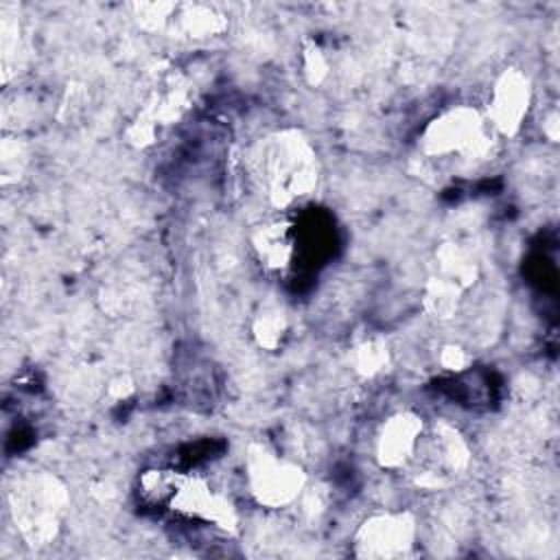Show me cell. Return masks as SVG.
<instances>
[{
  "mask_svg": "<svg viewBox=\"0 0 560 560\" xmlns=\"http://www.w3.org/2000/svg\"><path fill=\"white\" fill-rule=\"evenodd\" d=\"M435 273L453 280L457 287L464 291L470 289L479 280V265L470 256V252L455 243V241H444L435 249Z\"/></svg>",
  "mask_w": 560,
  "mask_h": 560,
  "instance_id": "4fadbf2b",
  "label": "cell"
},
{
  "mask_svg": "<svg viewBox=\"0 0 560 560\" xmlns=\"http://www.w3.org/2000/svg\"><path fill=\"white\" fill-rule=\"evenodd\" d=\"M252 247L262 267L282 271L295 256V228L287 219H273L258 225L252 234Z\"/></svg>",
  "mask_w": 560,
  "mask_h": 560,
  "instance_id": "30bf717a",
  "label": "cell"
},
{
  "mask_svg": "<svg viewBox=\"0 0 560 560\" xmlns=\"http://www.w3.org/2000/svg\"><path fill=\"white\" fill-rule=\"evenodd\" d=\"M133 22L144 33H168L173 24V15L177 11V2L166 0H151V2H136L131 4Z\"/></svg>",
  "mask_w": 560,
  "mask_h": 560,
  "instance_id": "ac0fdd59",
  "label": "cell"
},
{
  "mask_svg": "<svg viewBox=\"0 0 560 560\" xmlns=\"http://www.w3.org/2000/svg\"><path fill=\"white\" fill-rule=\"evenodd\" d=\"M136 394V378L129 372H118L107 381L105 396L112 402H125Z\"/></svg>",
  "mask_w": 560,
  "mask_h": 560,
  "instance_id": "603a6c76",
  "label": "cell"
},
{
  "mask_svg": "<svg viewBox=\"0 0 560 560\" xmlns=\"http://www.w3.org/2000/svg\"><path fill=\"white\" fill-rule=\"evenodd\" d=\"M418 525L411 512H381L368 516L354 532L352 551L357 558L394 560L411 551Z\"/></svg>",
  "mask_w": 560,
  "mask_h": 560,
  "instance_id": "8992f818",
  "label": "cell"
},
{
  "mask_svg": "<svg viewBox=\"0 0 560 560\" xmlns=\"http://www.w3.org/2000/svg\"><path fill=\"white\" fill-rule=\"evenodd\" d=\"M532 105V81L521 68H505L490 92L488 101V122L494 133L514 138Z\"/></svg>",
  "mask_w": 560,
  "mask_h": 560,
  "instance_id": "52a82bcc",
  "label": "cell"
},
{
  "mask_svg": "<svg viewBox=\"0 0 560 560\" xmlns=\"http://www.w3.org/2000/svg\"><path fill=\"white\" fill-rule=\"evenodd\" d=\"M225 28H228V18L217 7L201 4V2H192V4L177 2V11L173 15V24L168 33L199 42V39H210L221 35Z\"/></svg>",
  "mask_w": 560,
  "mask_h": 560,
  "instance_id": "7c38bea8",
  "label": "cell"
},
{
  "mask_svg": "<svg viewBox=\"0 0 560 560\" xmlns=\"http://www.w3.org/2000/svg\"><path fill=\"white\" fill-rule=\"evenodd\" d=\"M24 160L26 158H24V151H22L20 142L18 140H4V144H2V175H4V182L20 177Z\"/></svg>",
  "mask_w": 560,
  "mask_h": 560,
  "instance_id": "7402d4cb",
  "label": "cell"
},
{
  "mask_svg": "<svg viewBox=\"0 0 560 560\" xmlns=\"http://www.w3.org/2000/svg\"><path fill=\"white\" fill-rule=\"evenodd\" d=\"M258 168L267 197L276 208H289L317 186L319 166L308 138L298 129H282L262 140Z\"/></svg>",
  "mask_w": 560,
  "mask_h": 560,
  "instance_id": "6da1fadb",
  "label": "cell"
},
{
  "mask_svg": "<svg viewBox=\"0 0 560 560\" xmlns=\"http://www.w3.org/2000/svg\"><path fill=\"white\" fill-rule=\"evenodd\" d=\"M492 127L479 109L455 105L438 114L422 129L418 144L427 158L459 155L464 160H481L492 149Z\"/></svg>",
  "mask_w": 560,
  "mask_h": 560,
  "instance_id": "3957f363",
  "label": "cell"
},
{
  "mask_svg": "<svg viewBox=\"0 0 560 560\" xmlns=\"http://www.w3.org/2000/svg\"><path fill=\"white\" fill-rule=\"evenodd\" d=\"M542 133L547 136V140L558 142V138H560V116H558V112L547 114V118L542 122Z\"/></svg>",
  "mask_w": 560,
  "mask_h": 560,
  "instance_id": "cb8c5ba5",
  "label": "cell"
},
{
  "mask_svg": "<svg viewBox=\"0 0 560 560\" xmlns=\"http://www.w3.org/2000/svg\"><path fill=\"white\" fill-rule=\"evenodd\" d=\"M184 472L173 470V468H147L138 477L136 492L140 503L149 508H160V505H171L175 492L179 490L184 481Z\"/></svg>",
  "mask_w": 560,
  "mask_h": 560,
  "instance_id": "9a60e30c",
  "label": "cell"
},
{
  "mask_svg": "<svg viewBox=\"0 0 560 560\" xmlns=\"http://www.w3.org/2000/svg\"><path fill=\"white\" fill-rule=\"evenodd\" d=\"M168 508L182 516L212 523L225 534H234L238 529V512L234 503L225 494L212 490L210 483L197 475L184 477Z\"/></svg>",
  "mask_w": 560,
  "mask_h": 560,
  "instance_id": "ba28073f",
  "label": "cell"
},
{
  "mask_svg": "<svg viewBox=\"0 0 560 560\" xmlns=\"http://www.w3.org/2000/svg\"><path fill=\"white\" fill-rule=\"evenodd\" d=\"M9 503L22 538L31 547H44L52 542L61 529L70 492L57 475L42 470L20 479L9 494Z\"/></svg>",
  "mask_w": 560,
  "mask_h": 560,
  "instance_id": "7a4b0ae2",
  "label": "cell"
},
{
  "mask_svg": "<svg viewBox=\"0 0 560 560\" xmlns=\"http://www.w3.org/2000/svg\"><path fill=\"white\" fill-rule=\"evenodd\" d=\"M350 363H352V370L361 378H374V376L383 374L392 363V350H389L387 339L381 335H370V337L361 339L352 348Z\"/></svg>",
  "mask_w": 560,
  "mask_h": 560,
  "instance_id": "2e32d148",
  "label": "cell"
},
{
  "mask_svg": "<svg viewBox=\"0 0 560 560\" xmlns=\"http://www.w3.org/2000/svg\"><path fill=\"white\" fill-rule=\"evenodd\" d=\"M289 335V319L280 308H262L252 322V337L260 350H278Z\"/></svg>",
  "mask_w": 560,
  "mask_h": 560,
  "instance_id": "e0dca14e",
  "label": "cell"
},
{
  "mask_svg": "<svg viewBox=\"0 0 560 560\" xmlns=\"http://www.w3.org/2000/svg\"><path fill=\"white\" fill-rule=\"evenodd\" d=\"M192 105V85L184 74L168 72L160 79V85L151 92L144 109L162 129L177 122Z\"/></svg>",
  "mask_w": 560,
  "mask_h": 560,
  "instance_id": "8fae6325",
  "label": "cell"
},
{
  "mask_svg": "<svg viewBox=\"0 0 560 560\" xmlns=\"http://www.w3.org/2000/svg\"><path fill=\"white\" fill-rule=\"evenodd\" d=\"M409 464H416L411 472L416 486L440 490L470 466V446L459 429L440 420L431 429H424Z\"/></svg>",
  "mask_w": 560,
  "mask_h": 560,
  "instance_id": "5b68a950",
  "label": "cell"
},
{
  "mask_svg": "<svg viewBox=\"0 0 560 560\" xmlns=\"http://www.w3.org/2000/svg\"><path fill=\"white\" fill-rule=\"evenodd\" d=\"M464 289L457 287L453 280L433 273L422 289V308L438 322H448L455 317L462 304Z\"/></svg>",
  "mask_w": 560,
  "mask_h": 560,
  "instance_id": "5bb4252c",
  "label": "cell"
},
{
  "mask_svg": "<svg viewBox=\"0 0 560 560\" xmlns=\"http://www.w3.org/2000/svg\"><path fill=\"white\" fill-rule=\"evenodd\" d=\"M427 424L416 411H398L389 416L376 435V462L381 468L396 470L409 466Z\"/></svg>",
  "mask_w": 560,
  "mask_h": 560,
  "instance_id": "9c48e42d",
  "label": "cell"
},
{
  "mask_svg": "<svg viewBox=\"0 0 560 560\" xmlns=\"http://www.w3.org/2000/svg\"><path fill=\"white\" fill-rule=\"evenodd\" d=\"M438 361L442 370L451 374H462L472 365V354L459 343H444L438 352Z\"/></svg>",
  "mask_w": 560,
  "mask_h": 560,
  "instance_id": "44dd1931",
  "label": "cell"
},
{
  "mask_svg": "<svg viewBox=\"0 0 560 560\" xmlns=\"http://www.w3.org/2000/svg\"><path fill=\"white\" fill-rule=\"evenodd\" d=\"M245 479L254 501L269 510L291 505L306 488L304 468L260 442L249 444L245 451Z\"/></svg>",
  "mask_w": 560,
  "mask_h": 560,
  "instance_id": "277c9868",
  "label": "cell"
},
{
  "mask_svg": "<svg viewBox=\"0 0 560 560\" xmlns=\"http://www.w3.org/2000/svg\"><path fill=\"white\" fill-rule=\"evenodd\" d=\"M160 133H162V127H160L144 109H140V112L127 122V127H125V131H122L125 142H127L129 147H133V149H147V147L155 144L158 138H160Z\"/></svg>",
  "mask_w": 560,
  "mask_h": 560,
  "instance_id": "ffe728a7",
  "label": "cell"
},
{
  "mask_svg": "<svg viewBox=\"0 0 560 560\" xmlns=\"http://www.w3.org/2000/svg\"><path fill=\"white\" fill-rule=\"evenodd\" d=\"M302 74H304V81L311 85V88H319L328 81L330 77V61H328V55L324 52V48L315 42V39H306L302 44Z\"/></svg>",
  "mask_w": 560,
  "mask_h": 560,
  "instance_id": "d6986e66",
  "label": "cell"
}]
</instances>
